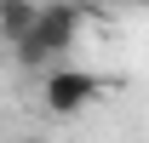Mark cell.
<instances>
[{
    "mask_svg": "<svg viewBox=\"0 0 149 143\" xmlns=\"http://www.w3.org/2000/svg\"><path fill=\"white\" fill-rule=\"evenodd\" d=\"M35 12H40V0H0V40L17 46V40L35 29Z\"/></svg>",
    "mask_w": 149,
    "mask_h": 143,
    "instance_id": "obj_3",
    "label": "cell"
},
{
    "mask_svg": "<svg viewBox=\"0 0 149 143\" xmlns=\"http://www.w3.org/2000/svg\"><path fill=\"white\" fill-rule=\"evenodd\" d=\"M97 92H103V80H97L92 69H80V63H63V57H57L52 69H46L40 97H46V109H52L57 120H74V115H86V109L97 103Z\"/></svg>",
    "mask_w": 149,
    "mask_h": 143,
    "instance_id": "obj_2",
    "label": "cell"
},
{
    "mask_svg": "<svg viewBox=\"0 0 149 143\" xmlns=\"http://www.w3.org/2000/svg\"><path fill=\"white\" fill-rule=\"evenodd\" d=\"M23 143H46V137H23Z\"/></svg>",
    "mask_w": 149,
    "mask_h": 143,
    "instance_id": "obj_4",
    "label": "cell"
},
{
    "mask_svg": "<svg viewBox=\"0 0 149 143\" xmlns=\"http://www.w3.org/2000/svg\"><path fill=\"white\" fill-rule=\"evenodd\" d=\"M74 35H80V6H74V0H46V6L35 12V29L17 40V63L23 69L57 63V57H69Z\"/></svg>",
    "mask_w": 149,
    "mask_h": 143,
    "instance_id": "obj_1",
    "label": "cell"
}]
</instances>
